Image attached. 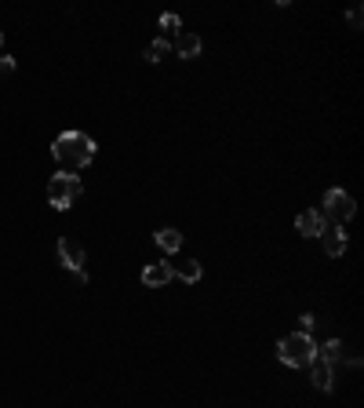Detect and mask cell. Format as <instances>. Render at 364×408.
<instances>
[{
    "instance_id": "14",
    "label": "cell",
    "mask_w": 364,
    "mask_h": 408,
    "mask_svg": "<svg viewBox=\"0 0 364 408\" xmlns=\"http://www.w3.org/2000/svg\"><path fill=\"white\" fill-rule=\"evenodd\" d=\"M317 357H320V361H328V364H335V361L342 357V342L332 339V342H325V347H317Z\"/></svg>"
},
{
    "instance_id": "17",
    "label": "cell",
    "mask_w": 364,
    "mask_h": 408,
    "mask_svg": "<svg viewBox=\"0 0 364 408\" xmlns=\"http://www.w3.org/2000/svg\"><path fill=\"white\" fill-rule=\"evenodd\" d=\"M346 23H350L353 30H360V23H364V11H360V8H350V11H346Z\"/></svg>"
},
{
    "instance_id": "3",
    "label": "cell",
    "mask_w": 364,
    "mask_h": 408,
    "mask_svg": "<svg viewBox=\"0 0 364 408\" xmlns=\"http://www.w3.org/2000/svg\"><path fill=\"white\" fill-rule=\"evenodd\" d=\"M80 193H84V186H80L77 175H70V171H55L51 183H48V204L55 211H70L80 201Z\"/></svg>"
},
{
    "instance_id": "8",
    "label": "cell",
    "mask_w": 364,
    "mask_h": 408,
    "mask_svg": "<svg viewBox=\"0 0 364 408\" xmlns=\"http://www.w3.org/2000/svg\"><path fill=\"white\" fill-rule=\"evenodd\" d=\"M171 51H175L179 58H197L204 51V40L197 33H179L175 37V44H171Z\"/></svg>"
},
{
    "instance_id": "15",
    "label": "cell",
    "mask_w": 364,
    "mask_h": 408,
    "mask_svg": "<svg viewBox=\"0 0 364 408\" xmlns=\"http://www.w3.org/2000/svg\"><path fill=\"white\" fill-rule=\"evenodd\" d=\"M157 23H161V30H164L168 37H179V33H182V18H179V15H168V11H164Z\"/></svg>"
},
{
    "instance_id": "7",
    "label": "cell",
    "mask_w": 364,
    "mask_h": 408,
    "mask_svg": "<svg viewBox=\"0 0 364 408\" xmlns=\"http://www.w3.org/2000/svg\"><path fill=\"white\" fill-rule=\"evenodd\" d=\"M320 245H325V252L332 255V259H339V255H346L350 237H346V230H342V226H328L325 233H320Z\"/></svg>"
},
{
    "instance_id": "11",
    "label": "cell",
    "mask_w": 364,
    "mask_h": 408,
    "mask_svg": "<svg viewBox=\"0 0 364 408\" xmlns=\"http://www.w3.org/2000/svg\"><path fill=\"white\" fill-rule=\"evenodd\" d=\"M171 277H179V281H186V285H197L204 277V266L197 259H182V263L171 266Z\"/></svg>"
},
{
    "instance_id": "10",
    "label": "cell",
    "mask_w": 364,
    "mask_h": 408,
    "mask_svg": "<svg viewBox=\"0 0 364 408\" xmlns=\"http://www.w3.org/2000/svg\"><path fill=\"white\" fill-rule=\"evenodd\" d=\"M153 241H157V248H161L164 255H175V252L182 248V233H179L175 226H164V230L153 233Z\"/></svg>"
},
{
    "instance_id": "19",
    "label": "cell",
    "mask_w": 364,
    "mask_h": 408,
    "mask_svg": "<svg viewBox=\"0 0 364 408\" xmlns=\"http://www.w3.org/2000/svg\"><path fill=\"white\" fill-rule=\"evenodd\" d=\"M0 44H4V33H0Z\"/></svg>"
},
{
    "instance_id": "16",
    "label": "cell",
    "mask_w": 364,
    "mask_h": 408,
    "mask_svg": "<svg viewBox=\"0 0 364 408\" xmlns=\"http://www.w3.org/2000/svg\"><path fill=\"white\" fill-rule=\"evenodd\" d=\"M15 73V58L11 55H0V77H11Z\"/></svg>"
},
{
    "instance_id": "6",
    "label": "cell",
    "mask_w": 364,
    "mask_h": 408,
    "mask_svg": "<svg viewBox=\"0 0 364 408\" xmlns=\"http://www.w3.org/2000/svg\"><path fill=\"white\" fill-rule=\"evenodd\" d=\"M295 230L303 233V237H320V233L328 230V219H325V211H317V208H306V211H299V216H295Z\"/></svg>"
},
{
    "instance_id": "12",
    "label": "cell",
    "mask_w": 364,
    "mask_h": 408,
    "mask_svg": "<svg viewBox=\"0 0 364 408\" xmlns=\"http://www.w3.org/2000/svg\"><path fill=\"white\" fill-rule=\"evenodd\" d=\"M310 379H313V386H317V390H332V364L328 361H320V357H313L310 361Z\"/></svg>"
},
{
    "instance_id": "5",
    "label": "cell",
    "mask_w": 364,
    "mask_h": 408,
    "mask_svg": "<svg viewBox=\"0 0 364 408\" xmlns=\"http://www.w3.org/2000/svg\"><path fill=\"white\" fill-rule=\"evenodd\" d=\"M55 252H58V263L66 266L77 281L84 285L88 281V273H84V248L77 245V241H70V237H58V245H55Z\"/></svg>"
},
{
    "instance_id": "1",
    "label": "cell",
    "mask_w": 364,
    "mask_h": 408,
    "mask_svg": "<svg viewBox=\"0 0 364 408\" xmlns=\"http://www.w3.org/2000/svg\"><path fill=\"white\" fill-rule=\"evenodd\" d=\"M95 139L88 132H62L55 142H51V157L58 164V171H70V175H77V171H84L92 161H95Z\"/></svg>"
},
{
    "instance_id": "18",
    "label": "cell",
    "mask_w": 364,
    "mask_h": 408,
    "mask_svg": "<svg viewBox=\"0 0 364 408\" xmlns=\"http://www.w3.org/2000/svg\"><path fill=\"white\" fill-rule=\"evenodd\" d=\"M299 325H303V332L310 335V332H313V325H317V317H313V314H303V317H299Z\"/></svg>"
},
{
    "instance_id": "4",
    "label": "cell",
    "mask_w": 364,
    "mask_h": 408,
    "mask_svg": "<svg viewBox=\"0 0 364 408\" xmlns=\"http://www.w3.org/2000/svg\"><path fill=\"white\" fill-rule=\"evenodd\" d=\"M325 219H328V226H342V223H350L353 216H357V201L350 197L342 186H332L328 193H325Z\"/></svg>"
},
{
    "instance_id": "9",
    "label": "cell",
    "mask_w": 364,
    "mask_h": 408,
    "mask_svg": "<svg viewBox=\"0 0 364 408\" xmlns=\"http://www.w3.org/2000/svg\"><path fill=\"white\" fill-rule=\"evenodd\" d=\"M171 281V266L168 263H149V266H142V285L146 288H164Z\"/></svg>"
},
{
    "instance_id": "2",
    "label": "cell",
    "mask_w": 364,
    "mask_h": 408,
    "mask_svg": "<svg viewBox=\"0 0 364 408\" xmlns=\"http://www.w3.org/2000/svg\"><path fill=\"white\" fill-rule=\"evenodd\" d=\"M313 357H317V342H313V335L295 332V335L277 339V361L288 364V369H306Z\"/></svg>"
},
{
    "instance_id": "13",
    "label": "cell",
    "mask_w": 364,
    "mask_h": 408,
    "mask_svg": "<svg viewBox=\"0 0 364 408\" xmlns=\"http://www.w3.org/2000/svg\"><path fill=\"white\" fill-rule=\"evenodd\" d=\"M168 51H171V40H168V37H161V40H153V44H149V48L142 51V58H146V62H164V58H168Z\"/></svg>"
}]
</instances>
